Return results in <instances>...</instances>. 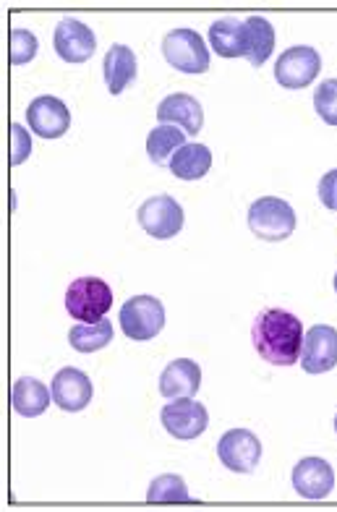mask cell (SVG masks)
Instances as JSON below:
<instances>
[{
    "mask_svg": "<svg viewBox=\"0 0 337 512\" xmlns=\"http://www.w3.org/2000/svg\"><path fill=\"white\" fill-rule=\"evenodd\" d=\"M53 403L66 413H79L92 403V379L79 369H61L50 384Z\"/></svg>",
    "mask_w": 337,
    "mask_h": 512,
    "instance_id": "cell-13",
    "label": "cell"
},
{
    "mask_svg": "<svg viewBox=\"0 0 337 512\" xmlns=\"http://www.w3.org/2000/svg\"><path fill=\"white\" fill-rule=\"evenodd\" d=\"M53 403V392L45 387V382L34 377H21L11 387V408L24 418H37L48 411Z\"/></svg>",
    "mask_w": 337,
    "mask_h": 512,
    "instance_id": "cell-18",
    "label": "cell"
},
{
    "mask_svg": "<svg viewBox=\"0 0 337 512\" xmlns=\"http://www.w3.org/2000/svg\"><path fill=\"white\" fill-rule=\"evenodd\" d=\"M319 71H322V58H319L317 48H309V45L288 48L275 63V79L285 89L309 87Z\"/></svg>",
    "mask_w": 337,
    "mask_h": 512,
    "instance_id": "cell-8",
    "label": "cell"
},
{
    "mask_svg": "<svg viewBox=\"0 0 337 512\" xmlns=\"http://www.w3.org/2000/svg\"><path fill=\"white\" fill-rule=\"evenodd\" d=\"M293 489L304 499H324L335 489V471L324 458H304L293 468Z\"/></svg>",
    "mask_w": 337,
    "mask_h": 512,
    "instance_id": "cell-14",
    "label": "cell"
},
{
    "mask_svg": "<svg viewBox=\"0 0 337 512\" xmlns=\"http://www.w3.org/2000/svg\"><path fill=\"white\" fill-rule=\"evenodd\" d=\"M335 432H337V416H335Z\"/></svg>",
    "mask_w": 337,
    "mask_h": 512,
    "instance_id": "cell-30",
    "label": "cell"
},
{
    "mask_svg": "<svg viewBox=\"0 0 337 512\" xmlns=\"http://www.w3.org/2000/svg\"><path fill=\"white\" fill-rule=\"evenodd\" d=\"M8 45H11V63L14 66H24V63H32L40 42L29 29H11V37H8Z\"/></svg>",
    "mask_w": 337,
    "mask_h": 512,
    "instance_id": "cell-25",
    "label": "cell"
},
{
    "mask_svg": "<svg viewBox=\"0 0 337 512\" xmlns=\"http://www.w3.org/2000/svg\"><path fill=\"white\" fill-rule=\"evenodd\" d=\"M27 123L34 134L42 136V139H61L71 128V110L58 97L42 95L29 102Z\"/></svg>",
    "mask_w": 337,
    "mask_h": 512,
    "instance_id": "cell-12",
    "label": "cell"
},
{
    "mask_svg": "<svg viewBox=\"0 0 337 512\" xmlns=\"http://www.w3.org/2000/svg\"><path fill=\"white\" fill-rule=\"evenodd\" d=\"M157 121L183 128V131L191 136L199 134L204 126L202 102L196 100V97L186 95V92H176V95L165 97V100L157 105Z\"/></svg>",
    "mask_w": 337,
    "mask_h": 512,
    "instance_id": "cell-15",
    "label": "cell"
},
{
    "mask_svg": "<svg viewBox=\"0 0 337 512\" xmlns=\"http://www.w3.org/2000/svg\"><path fill=\"white\" fill-rule=\"evenodd\" d=\"M251 340L259 356L272 366H293L301 361L304 348V324L285 309H264L254 319Z\"/></svg>",
    "mask_w": 337,
    "mask_h": 512,
    "instance_id": "cell-1",
    "label": "cell"
},
{
    "mask_svg": "<svg viewBox=\"0 0 337 512\" xmlns=\"http://www.w3.org/2000/svg\"><path fill=\"white\" fill-rule=\"evenodd\" d=\"M105 81H108L110 95H121L136 79V55L129 45H113L105 55Z\"/></svg>",
    "mask_w": 337,
    "mask_h": 512,
    "instance_id": "cell-19",
    "label": "cell"
},
{
    "mask_svg": "<svg viewBox=\"0 0 337 512\" xmlns=\"http://www.w3.org/2000/svg\"><path fill=\"white\" fill-rule=\"evenodd\" d=\"M249 228L262 241H285L296 233V212L280 196H262L249 207Z\"/></svg>",
    "mask_w": 337,
    "mask_h": 512,
    "instance_id": "cell-3",
    "label": "cell"
},
{
    "mask_svg": "<svg viewBox=\"0 0 337 512\" xmlns=\"http://www.w3.org/2000/svg\"><path fill=\"white\" fill-rule=\"evenodd\" d=\"M110 340H113V324H110V319H100L95 324L79 322L68 332V343L79 353L102 351V348H108Z\"/></svg>",
    "mask_w": 337,
    "mask_h": 512,
    "instance_id": "cell-22",
    "label": "cell"
},
{
    "mask_svg": "<svg viewBox=\"0 0 337 512\" xmlns=\"http://www.w3.org/2000/svg\"><path fill=\"white\" fill-rule=\"evenodd\" d=\"M301 366L309 374H327L337 366V330L330 324H314L304 332Z\"/></svg>",
    "mask_w": 337,
    "mask_h": 512,
    "instance_id": "cell-10",
    "label": "cell"
},
{
    "mask_svg": "<svg viewBox=\"0 0 337 512\" xmlns=\"http://www.w3.org/2000/svg\"><path fill=\"white\" fill-rule=\"evenodd\" d=\"M139 225L157 241H170L183 230V207L170 194L149 196L136 212Z\"/></svg>",
    "mask_w": 337,
    "mask_h": 512,
    "instance_id": "cell-6",
    "label": "cell"
},
{
    "mask_svg": "<svg viewBox=\"0 0 337 512\" xmlns=\"http://www.w3.org/2000/svg\"><path fill=\"white\" fill-rule=\"evenodd\" d=\"M162 55L181 74H204L209 71V50L202 34L194 29H173L162 40Z\"/></svg>",
    "mask_w": 337,
    "mask_h": 512,
    "instance_id": "cell-4",
    "label": "cell"
},
{
    "mask_svg": "<svg viewBox=\"0 0 337 512\" xmlns=\"http://www.w3.org/2000/svg\"><path fill=\"white\" fill-rule=\"evenodd\" d=\"M209 45L220 58H243V24L236 19H220L209 27Z\"/></svg>",
    "mask_w": 337,
    "mask_h": 512,
    "instance_id": "cell-23",
    "label": "cell"
},
{
    "mask_svg": "<svg viewBox=\"0 0 337 512\" xmlns=\"http://www.w3.org/2000/svg\"><path fill=\"white\" fill-rule=\"evenodd\" d=\"M149 502H191V494L186 489V481L176 473H165L157 476L147 489Z\"/></svg>",
    "mask_w": 337,
    "mask_h": 512,
    "instance_id": "cell-24",
    "label": "cell"
},
{
    "mask_svg": "<svg viewBox=\"0 0 337 512\" xmlns=\"http://www.w3.org/2000/svg\"><path fill=\"white\" fill-rule=\"evenodd\" d=\"M314 108L327 126H337V79L322 81L314 95Z\"/></svg>",
    "mask_w": 337,
    "mask_h": 512,
    "instance_id": "cell-26",
    "label": "cell"
},
{
    "mask_svg": "<svg viewBox=\"0 0 337 512\" xmlns=\"http://www.w3.org/2000/svg\"><path fill=\"white\" fill-rule=\"evenodd\" d=\"M186 144V131L170 123H160L149 131L147 155L155 165H170L173 155Z\"/></svg>",
    "mask_w": 337,
    "mask_h": 512,
    "instance_id": "cell-21",
    "label": "cell"
},
{
    "mask_svg": "<svg viewBox=\"0 0 337 512\" xmlns=\"http://www.w3.org/2000/svg\"><path fill=\"white\" fill-rule=\"evenodd\" d=\"M335 212H337V196H335Z\"/></svg>",
    "mask_w": 337,
    "mask_h": 512,
    "instance_id": "cell-31",
    "label": "cell"
},
{
    "mask_svg": "<svg viewBox=\"0 0 337 512\" xmlns=\"http://www.w3.org/2000/svg\"><path fill=\"white\" fill-rule=\"evenodd\" d=\"M209 170H212V152L207 144H183L170 160V173L181 181H199Z\"/></svg>",
    "mask_w": 337,
    "mask_h": 512,
    "instance_id": "cell-20",
    "label": "cell"
},
{
    "mask_svg": "<svg viewBox=\"0 0 337 512\" xmlns=\"http://www.w3.org/2000/svg\"><path fill=\"white\" fill-rule=\"evenodd\" d=\"M32 155V139H29V131H24L21 123H11V162L21 165Z\"/></svg>",
    "mask_w": 337,
    "mask_h": 512,
    "instance_id": "cell-27",
    "label": "cell"
},
{
    "mask_svg": "<svg viewBox=\"0 0 337 512\" xmlns=\"http://www.w3.org/2000/svg\"><path fill=\"white\" fill-rule=\"evenodd\" d=\"M53 45L58 58L66 63H87L97 50L95 32L76 19H63L53 34Z\"/></svg>",
    "mask_w": 337,
    "mask_h": 512,
    "instance_id": "cell-11",
    "label": "cell"
},
{
    "mask_svg": "<svg viewBox=\"0 0 337 512\" xmlns=\"http://www.w3.org/2000/svg\"><path fill=\"white\" fill-rule=\"evenodd\" d=\"M335 196H337V170H330L327 176L319 181V199L327 209H335Z\"/></svg>",
    "mask_w": 337,
    "mask_h": 512,
    "instance_id": "cell-28",
    "label": "cell"
},
{
    "mask_svg": "<svg viewBox=\"0 0 337 512\" xmlns=\"http://www.w3.org/2000/svg\"><path fill=\"white\" fill-rule=\"evenodd\" d=\"M113 306V290L100 277H76L66 288V311L71 319L95 324L108 317Z\"/></svg>",
    "mask_w": 337,
    "mask_h": 512,
    "instance_id": "cell-2",
    "label": "cell"
},
{
    "mask_svg": "<svg viewBox=\"0 0 337 512\" xmlns=\"http://www.w3.org/2000/svg\"><path fill=\"white\" fill-rule=\"evenodd\" d=\"M202 387V369L191 358H176L170 361L160 374V392L162 398H194Z\"/></svg>",
    "mask_w": 337,
    "mask_h": 512,
    "instance_id": "cell-16",
    "label": "cell"
},
{
    "mask_svg": "<svg viewBox=\"0 0 337 512\" xmlns=\"http://www.w3.org/2000/svg\"><path fill=\"white\" fill-rule=\"evenodd\" d=\"M275 27L264 16H249L243 21V58L254 68H262L275 50Z\"/></svg>",
    "mask_w": 337,
    "mask_h": 512,
    "instance_id": "cell-17",
    "label": "cell"
},
{
    "mask_svg": "<svg viewBox=\"0 0 337 512\" xmlns=\"http://www.w3.org/2000/svg\"><path fill=\"white\" fill-rule=\"evenodd\" d=\"M217 458L233 473H251L262 460V442L249 429H230L217 442Z\"/></svg>",
    "mask_w": 337,
    "mask_h": 512,
    "instance_id": "cell-9",
    "label": "cell"
},
{
    "mask_svg": "<svg viewBox=\"0 0 337 512\" xmlns=\"http://www.w3.org/2000/svg\"><path fill=\"white\" fill-rule=\"evenodd\" d=\"M121 330L129 340L147 343L165 327V306L155 296H134L121 306Z\"/></svg>",
    "mask_w": 337,
    "mask_h": 512,
    "instance_id": "cell-5",
    "label": "cell"
},
{
    "mask_svg": "<svg viewBox=\"0 0 337 512\" xmlns=\"http://www.w3.org/2000/svg\"><path fill=\"white\" fill-rule=\"evenodd\" d=\"M335 293H337V272H335Z\"/></svg>",
    "mask_w": 337,
    "mask_h": 512,
    "instance_id": "cell-29",
    "label": "cell"
},
{
    "mask_svg": "<svg viewBox=\"0 0 337 512\" xmlns=\"http://www.w3.org/2000/svg\"><path fill=\"white\" fill-rule=\"evenodd\" d=\"M160 421L165 426V432L170 437L181 439V442H191V439L202 437L209 426V413L202 403H196L194 398H178L170 400L160 411Z\"/></svg>",
    "mask_w": 337,
    "mask_h": 512,
    "instance_id": "cell-7",
    "label": "cell"
}]
</instances>
